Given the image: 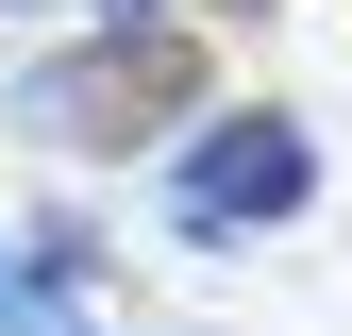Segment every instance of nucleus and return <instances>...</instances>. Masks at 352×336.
<instances>
[{"label": "nucleus", "instance_id": "nucleus-1", "mask_svg": "<svg viewBox=\"0 0 352 336\" xmlns=\"http://www.w3.org/2000/svg\"><path fill=\"white\" fill-rule=\"evenodd\" d=\"M185 101H201V34H185V17L17 67V135H51V151H135V135H168Z\"/></svg>", "mask_w": 352, "mask_h": 336}, {"label": "nucleus", "instance_id": "nucleus-3", "mask_svg": "<svg viewBox=\"0 0 352 336\" xmlns=\"http://www.w3.org/2000/svg\"><path fill=\"white\" fill-rule=\"evenodd\" d=\"M17 252H34V269H51V286H101V219H84V202H51V219H34Z\"/></svg>", "mask_w": 352, "mask_h": 336}, {"label": "nucleus", "instance_id": "nucleus-5", "mask_svg": "<svg viewBox=\"0 0 352 336\" xmlns=\"http://www.w3.org/2000/svg\"><path fill=\"white\" fill-rule=\"evenodd\" d=\"M168 17H185V0H101V34H168Z\"/></svg>", "mask_w": 352, "mask_h": 336}, {"label": "nucleus", "instance_id": "nucleus-6", "mask_svg": "<svg viewBox=\"0 0 352 336\" xmlns=\"http://www.w3.org/2000/svg\"><path fill=\"white\" fill-rule=\"evenodd\" d=\"M101 336H168V319H101Z\"/></svg>", "mask_w": 352, "mask_h": 336}, {"label": "nucleus", "instance_id": "nucleus-2", "mask_svg": "<svg viewBox=\"0 0 352 336\" xmlns=\"http://www.w3.org/2000/svg\"><path fill=\"white\" fill-rule=\"evenodd\" d=\"M302 202H319V135H302L285 101H235V118H201L185 168H168V235H201V252H235V235H285Z\"/></svg>", "mask_w": 352, "mask_h": 336}, {"label": "nucleus", "instance_id": "nucleus-4", "mask_svg": "<svg viewBox=\"0 0 352 336\" xmlns=\"http://www.w3.org/2000/svg\"><path fill=\"white\" fill-rule=\"evenodd\" d=\"M0 336H67V286L34 269V252H0Z\"/></svg>", "mask_w": 352, "mask_h": 336}]
</instances>
